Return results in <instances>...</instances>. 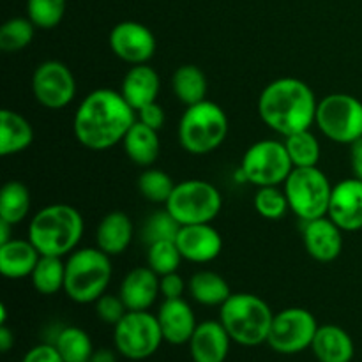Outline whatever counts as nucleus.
<instances>
[{
    "label": "nucleus",
    "instance_id": "f257e3e1",
    "mask_svg": "<svg viewBox=\"0 0 362 362\" xmlns=\"http://www.w3.org/2000/svg\"><path fill=\"white\" fill-rule=\"evenodd\" d=\"M136 122V112L120 92L92 90L78 106L73 120L76 140L90 151H106L120 144Z\"/></svg>",
    "mask_w": 362,
    "mask_h": 362
},
{
    "label": "nucleus",
    "instance_id": "f03ea898",
    "mask_svg": "<svg viewBox=\"0 0 362 362\" xmlns=\"http://www.w3.org/2000/svg\"><path fill=\"white\" fill-rule=\"evenodd\" d=\"M317 106L315 92L299 78H278L258 98L260 119L281 136L310 129L315 124Z\"/></svg>",
    "mask_w": 362,
    "mask_h": 362
},
{
    "label": "nucleus",
    "instance_id": "7ed1b4c3",
    "mask_svg": "<svg viewBox=\"0 0 362 362\" xmlns=\"http://www.w3.org/2000/svg\"><path fill=\"white\" fill-rule=\"evenodd\" d=\"M83 235V218L67 204H53L35 212L28 225V240L46 257H60L74 251Z\"/></svg>",
    "mask_w": 362,
    "mask_h": 362
},
{
    "label": "nucleus",
    "instance_id": "20e7f679",
    "mask_svg": "<svg viewBox=\"0 0 362 362\" xmlns=\"http://www.w3.org/2000/svg\"><path fill=\"white\" fill-rule=\"evenodd\" d=\"M272 320L271 306L255 293H232L219 306V322L225 325L232 341L243 346L267 343Z\"/></svg>",
    "mask_w": 362,
    "mask_h": 362
},
{
    "label": "nucleus",
    "instance_id": "39448f33",
    "mask_svg": "<svg viewBox=\"0 0 362 362\" xmlns=\"http://www.w3.org/2000/svg\"><path fill=\"white\" fill-rule=\"evenodd\" d=\"M113 267L110 257L99 247H81L73 251L66 262L64 292L78 304L95 303L112 279Z\"/></svg>",
    "mask_w": 362,
    "mask_h": 362
},
{
    "label": "nucleus",
    "instance_id": "423d86ee",
    "mask_svg": "<svg viewBox=\"0 0 362 362\" xmlns=\"http://www.w3.org/2000/svg\"><path fill=\"white\" fill-rule=\"evenodd\" d=\"M228 134V117L219 105L202 101L187 106L179 122V141L186 152L204 156L214 152Z\"/></svg>",
    "mask_w": 362,
    "mask_h": 362
},
{
    "label": "nucleus",
    "instance_id": "0eeeda50",
    "mask_svg": "<svg viewBox=\"0 0 362 362\" xmlns=\"http://www.w3.org/2000/svg\"><path fill=\"white\" fill-rule=\"evenodd\" d=\"M283 186L290 211L300 221L327 216L332 186L327 175L318 166L293 168Z\"/></svg>",
    "mask_w": 362,
    "mask_h": 362
},
{
    "label": "nucleus",
    "instance_id": "6e6552de",
    "mask_svg": "<svg viewBox=\"0 0 362 362\" xmlns=\"http://www.w3.org/2000/svg\"><path fill=\"white\" fill-rule=\"evenodd\" d=\"M221 207L223 198L218 187L207 180L198 179L175 184L172 197L166 202V211L180 223V226L211 223Z\"/></svg>",
    "mask_w": 362,
    "mask_h": 362
},
{
    "label": "nucleus",
    "instance_id": "1a4fd4ad",
    "mask_svg": "<svg viewBox=\"0 0 362 362\" xmlns=\"http://www.w3.org/2000/svg\"><path fill=\"white\" fill-rule=\"evenodd\" d=\"M293 168L285 141L278 140L257 141L244 152L240 161L244 180L257 187L281 186Z\"/></svg>",
    "mask_w": 362,
    "mask_h": 362
},
{
    "label": "nucleus",
    "instance_id": "9d476101",
    "mask_svg": "<svg viewBox=\"0 0 362 362\" xmlns=\"http://www.w3.org/2000/svg\"><path fill=\"white\" fill-rule=\"evenodd\" d=\"M315 124L334 144L352 145L362 138V103L350 94H329L318 101Z\"/></svg>",
    "mask_w": 362,
    "mask_h": 362
},
{
    "label": "nucleus",
    "instance_id": "9b49d317",
    "mask_svg": "<svg viewBox=\"0 0 362 362\" xmlns=\"http://www.w3.org/2000/svg\"><path fill=\"white\" fill-rule=\"evenodd\" d=\"M113 341L120 356L131 361H144L158 352L165 338L156 315L148 311H127L113 327Z\"/></svg>",
    "mask_w": 362,
    "mask_h": 362
},
{
    "label": "nucleus",
    "instance_id": "f8f14e48",
    "mask_svg": "<svg viewBox=\"0 0 362 362\" xmlns=\"http://www.w3.org/2000/svg\"><path fill=\"white\" fill-rule=\"evenodd\" d=\"M318 327L317 318L304 308H286L274 315L267 343L274 352L283 356L300 354L311 349Z\"/></svg>",
    "mask_w": 362,
    "mask_h": 362
},
{
    "label": "nucleus",
    "instance_id": "ddd939ff",
    "mask_svg": "<svg viewBox=\"0 0 362 362\" xmlns=\"http://www.w3.org/2000/svg\"><path fill=\"white\" fill-rule=\"evenodd\" d=\"M35 101L48 110L66 108L76 95V81L66 64L46 60L39 64L32 76Z\"/></svg>",
    "mask_w": 362,
    "mask_h": 362
},
{
    "label": "nucleus",
    "instance_id": "4468645a",
    "mask_svg": "<svg viewBox=\"0 0 362 362\" xmlns=\"http://www.w3.org/2000/svg\"><path fill=\"white\" fill-rule=\"evenodd\" d=\"M110 48L131 66L147 64L156 53V37L145 25L138 21H120L110 32Z\"/></svg>",
    "mask_w": 362,
    "mask_h": 362
},
{
    "label": "nucleus",
    "instance_id": "2eb2a0df",
    "mask_svg": "<svg viewBox=\"0 0 362 362\" xmlns=\"http://www.w3.org/2000/svg\"><path fill=\"white\" fill-rule=\"evenodd\" d=\"M184 260L194 264H207L216 260L223 250V239L211 223L180 226L175 239Z\"/></svg>",
    "mask_w": 362,
    "mask_h": 362
},
{
    "label": "nucleus",
    "instance_id": "dca6fc26",
    "mask_svg": "<svg viewBox=\"0 0 362 362\" xmlns=\"http://www.w3.org/2000/svg\"><path fill=\"white\" fill-rule=\"evenodd\" d=\"M327 216L343 232L362 230V180L354 177L332 187Z\"/></svg>",
    "mask_w": 362,
    "mask_h": 362
},
{
    "label": "nucleus",
    "instance_id": "f3484780",
    "mask_svg": "<svg viewBox=\"0 0 362 362\" xmlns=\"http://www.w3.org/2000/svg\"><path fill=\"white\" fill-rule=\"evenodd\" d=\"M303 240L308 255L317 262H334L343 250V230L329 216L303 221Z\"/></svg>",
    "mask_w": 362,
    "mask_h": 362
},
{
    "label": "nucleus",
    "instance_id": "a211bd4d",
    "mask_svg": "<svg viewBox=\"0 0 362 362\" xmlns=\"http://www.w3.org/2000/svg\"><path fill=\"white\" fill-rule=\"evenodd\" d=\"M232 338L219 320L200 322L189 339V354L193 362H225Z\"/></svg>",
    "mask_w": 362,
    "mask_h": 362
},
{
    "label": "nucleus",
    "instance_id": "6ab92c4d",
    "mask_svg": "<svg viewBox=\"0 0 362 362\" xmlns=\"http://www.w3.org/2000/svg\"><path fill=\"white\" fill-rule=\"evenodd\" d=\"M156 317H158L163 338L170 345L179 346L184 343H189L191 336L198 325L193 308L182 297L180 299H165Z\"/></svg>",
    "mask_w": 362,
    "mask_h": 362
},
{
    "label": "nucleus",
    "instance_id": "aec40b11",
    "mask_svg": "<svg viewBox=\"0 0 362 362\" xmlns=\"http://www.w3.org/2000/svg\"><path fill=\"white\" fill-rule=\"evenodd\" d=\"M159 293V276L148 265L127 272L119 290V296L129 311H148Z\"/></svg>",
    "mask_w": 362,
    "mask_h": 362
},
{
    "label": "nucleus",
    "instance_id": "412c9836",
    "mask_svg": "<svg viewBox=\"0 0 362 362\" xmlns=\"http://www.w3.org/2000/svg\"><path fill=\"white\" fill-rule=\"evenodd\" d=\"M159 88H161V80L154 67L138 64L131 67L124 76L120 94L133 106L134 112H138L158 99Z\"/></svg>",
    "mask_w": 362,
    "mask_h": 362
},
{
    "label": "nucleus",
    "instance_id": "4be33fe9",
    "mask_svg": "<svg viewBox=\"0 0 362 362\" xmlns=\"http://www.w3.org/2000/svg\"><path fill=\"white\" fill-rule=\"evenodd\" d=\"M318 362H350L356 354L352 338L339 325H320L311 343Z\"/></svg>",
    "mask_w": 362,
    "mask_h": 362
},
{
    "label": "nucleus",
    "instance_id": "5701e85b",
    "mask_svg": "<svg viewBox=\"0 0 362 362\" xmlns=\"http://www.w3.org/2000/svg\"><path fill=\"white\" fill-rule=\"evenodd\" d=\"M133 223L131 218L124 212L115 211L106 214L101 219L95 232V243L101 251H105L108 257L122 255L129 247L133 240Z\"/></svg>",
    "mask_w": 362,
    "mask_h": 362
},
{
    "label": "nucleus",
    "instance_id": "b1692460",
    "mask_svg": "<svg viewBox=\"0 0 362 362\" xmlns=\"http://www.w3.org/2000/svg\"><path fill=\"white\" fill-rule=\"evenodd\" d=\"M41 253L25 239H13L0 246V272L9 279H21L32 274Z\"/></svg>",
    "mask_w": 362,
    "mask_h": 362
},
{
    "label": "nucleus",
    "instance_id": "393cba45",
    "mask_svg": "<svg viewBox=\"0 0 362 362\" xmlns=\"http://www.w3.org/2000/svg\"><path fill=\"white\" fill-rule=\"evenodd\" d=\"M34 141L30 122L13 110L0 112V156H14L28 148Z\"/></svg>",
    "mask_w": 362,
    "mask_h": 362
},
{
    "label": "nucleus",
    "instance_id": "a878e982",
    "mask_svg": "<svg viewBox=\"0 0 362 362\" xmlns=\"http://www.w3.org/2000/svg\"><path fill=\"white\" fill-rule=\"evenodd\" d=\"M124 151L126 156L138 166H148L154 165L159 158V136L158 131L152 129V127L145 126L140 120L136 119V122L133 124L127 134L122 140Z\"/></svg>",
    "mask_w": 362,
    "mask_h": 362
},
{
    "label": "nucleus",
    "instance_id": "bb28decb",
    "mask_svg": "<svg viewBox=\"0 0 362 362\" xmlns=\"http://www.w3.org/2000/svg\"><path fill=\"white\" fill-rule=\"evenodd\" d=\"M172 88L175 98L182 105L193 106L205 101L207 95V78L204 71L194 64H184L177 67L172 76Z\"/></svg>",
    "mask_w": 362,
    "mask_h": 362
},
{
    "label": "nucleus",
    "instance_id": "cd10ccee",
    "mask_svg": "<svg viewBox=\"0 0 362 362\" xmlns=\"http://www.w3.org/2000/svg\"><path fill=\"white\" fill-rule=\"evenodd\" d=\"M187 288L191 297L202 306H221L232 296L226 279L212 271H200L191 276Z\"/></svg>",
    "mask_w": 362,
    "mask_h": 362
},
{
    "label": "nucleus",
    "instance_id": "c85d7f7f",
    "mask_svg": "<svg viewBox=\"0 0 362 362\" xmlns=\"http://www.w3.org/2000/svg\"><path fill=\"white\" fill-rule=\"evenodd\" d=\"M32 285L35 292L41 296H55L57 292L64 290L66 281V264L60 257H46L41 255L37 265L30 274Z\"/></svg>",
    "mask_w": 362,
    "mask_h": 362
},
{
    "label": "nucleus",
    "instance_id": "c756f323",
    "mask_svg": "<svg viewBox=\"0 0 362 362\" xmlns=\"http://www.w3.org/2000/svg\"><path fill=\"white\" fill-rule=\"evenodd\" d=\"M30 209V191L18 180L4 184L0 191V219L18 225L23 221Z\"/></svg>",
    "mask_w": 362,
    "mask_h": 362
},
{
    "label": "nucleus",
    "instance_id": "7c9ffc66",
    "mask_svg": "<svg viewBox=\"0 0 362 362\" xmlns=\"http://www.w3.org/2000/svg\"><path fill=\"white\" fill-rule=\"evenodd\" d=\"M53 345L64 362H88L94 354L90 336L80 327H64L57 334Z\"/></svg>",
    "mask_w": 362,
    "mask_h": 362
},
{
    "label": "nucleus",
    "instance_id": "2f4dec72",
    "mask_svg": "<svg viewBox=\"0 0 362 362\" xmlns=\"http://www.w3.org/2000/svg\"><path fill=\"white\" fill-rule=\"evenodd\" d=\"M283 141H285V147L296 168L317 166L320 161V144L310 129L285 136Z\"/></svg>",
    "mask_w": 362,
    "mask_h": 362
},
{
    "label": "nucleus",
    "instance_id": "473e14b6",
    "mask_svg": "<svg viewBox=\"0 0 362 362\" xmlns=\"http://www.w3.org/2000/svg\"><path fill=\"white\" fill-rule=\"evenodd\" d=\"M175 184L166 172L158 168H147L138 177V191L145 200L152 204H165L172 197Z\"/></svg>",
    "mask_w": 362,
    "mask_h": 362
},
{
    "label": "nucleus",
    "instance_id": "72a5a7b5",
    "mask_svg": "<svg viewBox=\"0 0 362 362\" xmlns=\"http://www.w3.org/2000/svg\"><path fill=\"white\" fill-rule=\"evenodd\" d=\"M35 25L28 18H11L0 27V49L14 53L28 46L34 39Z\"/></svg>",
    "mask_w": 362,
    "mask_h": 362
},
{
    "label": "nucleus",
    "instance_id": "f704fd0d",
    "mask_svg": "<svg viewBox=\"0 0 362 362\" xmlns=\"http://www.w3.org/2000/svg\"><path fill=\"white\" fill-rule=\"evenodd\" d=\"M182 260L184 258L177 247L175 240H158L154 244H148L147 265L158 276L177 272Z\"/></svg>",
    "mask_w": 362,
    "mask_h": 362
},
{
    "label": "nucleus",
    "instance_id": "c9c22d12",
    "mask_svg": "<svg viewBox=\"0 0 362 362\" xmlns=\"http://www.w3.org/2000/svg\"><path fill=\"white\" fill-rule=\"evenodd\" d=\"M66 13V0H27L28 20L35 28L49 30L62 21Z\"/></svg>",
    "mask_w": 362,
    "mask_h": 362
},
{
    "label": "nucleus",
    "instance_id": "e433bc0d",
    "mask_svg": "<svg viewBox=\"0 0 362 362\" xmlns=\"http://www.w3.org/2000/svg\"><path fill=\"white\" fill-rule=\"evenodd\" d=\"M253 204L258 214L265 219H279L290 211L285 191L278 189V186L258 187Z\"/></svg>",
    "mask_w": 362,
    "mask_h": 362
},
{
    "label": "nucleus",
    "instance_id": "4c0bfd02",
    "mask_svg": "<svg viewBox=\"0 0 362 362\" xmlns=\"http://www.w3.org/2000/svg\"><path fill=\"white\" fill-rule=\"evenodd\" d=\"M179 230L180 223L165 209V211L154 212L145 221L144 239L147 244H154L158 240H175Z\"/></svg>",
    "mask_w": 362,
    "mask_h": 362
},
{
    "label": "nucleus",
    "instance_id": "58836bf2",
    "mask_svg": "<svg viewBox=\"0 0 362 362\" xmlns=\"http://www.w3.org/2000/svg\"><path fill=\"white\" fill-rule=\"evenodd\" d=\"M94 304H95V315H98L105 324L113 325V327H115V325L122 320L124 315L129 311L126 304H124L122 297L112 296V293H103Z\"/></svg>",
    "mask_w": 362,
    "mask_h": 362
},
{
    "label": "nucleus",
    "instance_id": "ea45409f",
    "mask_svg": "<svg viewBox=\"0 0 362 362\" xmlns=\"http://www.w3.org/2000/svg\"><path fill=\"white\" fill-rule=\"evenodd\" d=\"M186 288V283L177 272L159 276V292L165 299H180Z\"/></svg>",
    "mask_w": 362,
    "mask_h": 362
},
{
    "label": "nucleus",
    "instance_id": "a19ab883",
    "mask_svg": "<svg viewBox=\"0 0 362 362\" xmlns=\"http://www.w3.org/2000/svg\"><path fill=\"white\" fill-rule=\"evenodd\" d=\"M136 113H138V120H140L141 124H145V126L152 127V129L159 131L163 126H165V120H166L165 110H163L161 105H158V101L144 106V108L138 110Z\"/></svg>",
    "mask_w": 362,
    "mask_h": 362
},
{
    "label": "nucleus",
    "instance_id": "79ce46f5",
    "mask_svg": "<svg viewBox=\"0 0 362 362\" xmlns=\"http://www.w3.org/2000/svg\"><path fill=\"white\" fill-rule=\"evenodd\" d=\"M21 362H64L53 343H41L23 356Z\"/></svg>",
    "mask_w": 362,
    "mask_h": 362
},
{
    "label": "nucleus",
    "instance_id": "37998d69",
    "mask_svg": "<svg viewBox=\"0 0 362 362\" xmlns=\"http://www.w3.org/2000/svg\"><path fill=\"white\" fill-rule=\"evenodd\" d=\"M352 151H350V163H352V172L356 179L362 180V138L354 141Z\"/></svg>",
    "mask_w": 362,
    "mask_h": 362
},
{
    "label": "nucleus",
    "instance_id": "c03bdc74",
    "mask_svg": "<svg viewBox=\"0 0 362 362\" xmlns=\"http://www.w3.org/2000/svg\"><path fill=\"white\" fill-rule=\"evenodd\" d=\"M14 346V334L7 325H0V350L4 354L9 352Z\"/></svg>",
    "mask_w": 362,
    "mask_h": 362
},
{
    "label": "nucleus",
    "instance_id": "a18cd8bd",
    "mask_svg": "<svg viewBox=\"0 0 362 362\" xmlns=\"http://www.w3.org/2000/svg\"><path fill=\"white\" fill-rule=\"evenodd\" d=\"M88 362H117V357L112 350L101 349V350H94V354H92L90 361Z\"/></svg>",
    "mask_w": 362,
    "mask_h": 362
},
{
    "label": "nucleus",
    "instance_id": "49530a36",
    "mask_svg": "<svg viewBox=\"0 0 362 362\" xmlns=\"http://www.w3.org/2000/svg\"><path fill=\"white\" fill-rule=\"evenodd\" d=\"M11 228H13V225H11V223L0 219V246L14 239V237H11Z\"/></svg>",
    "mask_w": 362,
    "mask_h": 362
}]
</instances>
